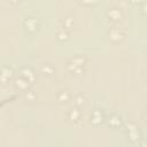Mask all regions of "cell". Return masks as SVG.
Masks as SVG:
<instances>
[{
  "mask_svg": "<svg viewBox=\"0 0 147 147\" xmlns=\"http://www.w3.org/2000/svg\"><path fill=\"white\" fill-rule=\"evenodd\" d=\"M86 61H87V59L84 55H76V56L69 59L65 67L71 74L79 75V74L84 72V67H85Z\"/></svg>",
  "mask_w": 147,
  "mask_h": 147,
  "instance_id": "cell-1",
  "label": "cell"
},
{
  "mask_svg": "<svg viewBox=\"0 0 147 147\" xmlns=\"http://www.w3.org/2000/svg\"><path fill=\"white\" fill-rule=\"evenodd\" d=\"M124 125H125V130H126V133H127V137H129L130 141L139 142L140 138H141V133H140V130H139L138 125L133 122H126Z\"/></svg>",
  "mask_w": 147,
  "mask_h": 147,
  "instance_id": "cell-2",
  "label": "cell"
},
{
  "mask_svg": "<svg viewBox=\"0 0 147 147\" xmlns=\"http://www.w3.org/2000/svg\"><path fill=\"white\" fill-rule=\"evenodd\" d=\"M107 36L109 37V39L114 42H118V41H122L124 39V31L118 28V26H111L108 29L107 31Z\"/></svg>",
  "mask_w": 147,
  "mask_h": 147,
  "instance_id": "cell-3",
  "label": "cell"
},
{
  "mask_svg": "<svg viewBox=\"0 0 147 147\" xmlns=\"http://www.w3.org/2000/svg\"><path fill=\"white\" fill-rule=\"evenodd\" d=\"M23 25H24V28H25V30H26L28 32L33 33V32H36V31L38 30L39 22H38V20H37L36 17H33V16H28V17L24 18Z\"/></svg>",
  "mask_w": 147,
  "mask_h": 147,
  "instance_id": "cell-4",
  "label": "cell"
},
{
  "mask_svg": "<svg viewBox=\"0 0 147 147\" xmlns=\"http://www.w3.org/2000/svg\"><path fill=\"white\" fill-rule=\"evenodd\" d=\"M90 119H91V123H92V124L99 125V124H101L103 121H106V116H105V113L102 111V109L95 108V109L91 113Z\"/></svg>",
  "mask_w": 147,
  "mask_h": 147,
  "instance_id": "cell-5",
  "label": "cell"
},
{
  "mask_svg": "<svg viewBox=\"0 0 147 147\" xmlns=\"http://www.w3.org/2000/svg\"><path fill=\"white\" fill-rule=\"evenodd\" d=\"M106 122H107V124H108L109 126H111V127H121V126L123 125V119H122V117H121L118 114H116V113L109 114V115L106 117Z\"/></svg>",
  "mask_w": 147,
  "mask_h": 147,
  "instance_id": "cell-6",
  "label": "cell"
},
{
  "mask_svg": "<svg viewBox=\"0 0 147 147\" xmlns=\"http://www.w3.org/2000/svg\"><path fill=\"white\" fill-rule=\"evenodd\" d=\"M107 16H108L111 21H119V20L122 18L123 14H122V10H121L119 7L113 6V7H109V8L107 9Z\"/></svg>",
  "mask_w": 147,
  "mask_h": 147,
  "instance_id": "cell-7",
  "label": "cell"
},
{
  "mask_svg": "<svg viewBox=\"0 0 147 147\" xmlns=\"http://www.w3.org/2000/svg\"><path fill=\"white\" fill-rule=\"evenodd\" d=\"M14 76V70L10 65H2L1 68V83L6 84L10 78H13Z\"/></svg>",
  "mask_w": 147,
  "mask_h": 147,
  "instance_id": "cell-8",
  "label": "cell"
},
{
  "mask_svg": "<svg viewBox=\"0 0 147 147\" xmlns=\"http://www.w3.org/2000/svg\"><path fill=\"white\" fill-rule=\"evenodd\" d=\"M20 76L24 77V78L28 79L30 83H33L34 79H36V74H34L33 69L30 68V67H22V68L20 69Z\"/></svg>",
  "mask_w": 147,
  "mask_h": 147,
  "instance_id": "cell-9",
  "label": "cell"
},
{
  "mask_svg": "<svg viewBox=\"0 0 147 147\" xmlns=\"http://www.w3.org/2000/svg\"><path fill=\"white\" fill-rule=\"evenodd\" d=\"M80 117H82V110L79 107H74V108L69 109V111L67 114V118L72 123L78 122L80 119Z\"/></svg>",
  "mask_w": 147,
  "mask_h": 147,
  "instance_id": "cell-10",
  "label": "cell"
},
{
  "mask_svg": "<svg viewBox=\"0 0 147 147\" xmlns=\"http://www.w3.org/2000/svg\"><path fill=\"white\" fill-rule=\"evenodd\" d=\"M14 84H15V87L16 88H18V90H21V91H26V90H29L30 88V82L28 80V79H25L24 77H22V76H18L17 78H15V80H14Z\"/></svg>",
  "mask_w": 147,
  "mask_h": 147,
  "instance_id": "cell-11",
  "label": "cell"
},
{
  "mask_svg": "<svg viewBox=\"0 0 147 147\" xmlns=\"http://www.w3.org/2000/svg\"><path fill=\"white\" fill-rule=\"evenodd\" d=\"M70 98H71V94L68 90H62L56 95V99L59 102H68L70 100Z\"/></svg>",
  "mask_w": 147,
  "mask_h": 147,
  "instance_id": "cell-12",
  "label": "cell"
},
{
  "mask_svg": "<svg viewBox=\"0 0 147 147\" xmlns=\"http://www.w3.org/2000/svg\"><path fill=\"white\" fill-rule=\"evenodd\" d=\"M40 71H41L42 74H45V75H53L54 71H55V68L53 67L52 63L46 62V63H42V64H41V67H40Z\"/></svg>",
  "mask_w": 147,
  "mask_h": 147,
  "instance_id": "cell-13",
  "label": "cell"
},
{
  "mask_svg": "<svg viewBox=\"0 0 147 147\" xmlns=\"http://www.w3.org/2000/svg\"><path fill=\"white\" fill-rule=\"evenodd\" d=\"M56 37L59 40H68L70 38V33L65 29H59L56 32Z\"/></svg>",
  "mask_w": 147,
  "mask_h": 147,
  "instance_id": "cell-14",
  "label": "cell"
},
{
  "mask_svg": "<svg viewBox=\"0 0 147 147\" xmlns=\"http://www.w3.org/2000/svg\"><path fill=\"white\" fill-rule=\"evenodd\" d=\"M71 25H72V18H70V17H64L59 23L60 29H65V30H68Z\"/></svg>",
  "mask_w": 147,
  "mask_h": 147,
  "instance_id": "cell-15",
  "label": "cell"
},
{
  "mask_svg": "<svg viewBox=\"0 0 147 147\" xmlns=\"http://www.w3.org/2000/svg\"><path fill=\"white\" fill-rule=\"evenodd\" d=\"M74 100H75L76 107H80V106H83V105L86 103V96H85L84 94H82V93L76 94L75 98H74Z\"/></svg>",
  "mask_w": 147,
  "mask_h": 147,
  "instance_id": "cell-16",
  "label": "cell"
},
{
  "mask_svg": "<svg viewBox=\"0 0 147 147\" xmlns=\"http://www.w3.org/2000/svg\"><path fill=\"white\" fill-rule=\"evenodd\" d=\"M24 96H25L26 100H34V98H36V93H34L31 88H29V90H26V91L24 92Z\"/></svg>",
  "mask_w": 147,
  "mask_h": 147,
  "instance_id": "cell-17",
  "label": "cell"
},
{
  "mask_svg": "<svg viewBox=\"0 0 147 147\" xmlns=\"http://www.w3.org/2000/svg\"><path fill=\"white\" fill-rule=\"evenodd\" d=\"M141 11H142L144 14H146V15H147V1L141 2Z\"/></svg>",
  "mask_w": 147,
  "mask_h": 147,
  "instance_id": "cell-18",
  "label": "cell"
},
{
  "mask_svg": "<svg viewBox=\"0 0 147 147\" xmlns=\"http://www.w3.org/2000/svg\"><path fill=\"white\" fill-rule=\"evenodd\" d=\"M138 147H147V144L145 141H139V146Z\"/></svg>",
  "mask_w": 147,
  "mask_h": 147,
  "instance_id": "cell-19",
  "label": "cell"
},
{
  "mask_svg": "<svg viewBox=\"0 0 147 147\" xmlns=\"http://www.w3.org/2000/svg\"><path fill=\"white\" fill-rule=\"evenodd\" d=\"M142 117H144V119L147 122V110H145V111H144V114H142Z\"/></svg>",
  "mask_w": 147,
  "mask_h": 147,
  "instance_id": "cell-20",
  "label": "cell"
},
{
  "mask_svg": "<svg viewBox=\"0 0 147 147\" xmlns=\"http://www.w3.org/2000/svg\"><path fill=\"white\" fill-rule=\"evenodd\" d=\"M145 79H146V82H147V71L145 72Z\"/></svg>",
  "mask_w": 147,
  "mask_h": 147,
  "instance_id": "cell-21",
  "label": "cell"
}]
</instances>
